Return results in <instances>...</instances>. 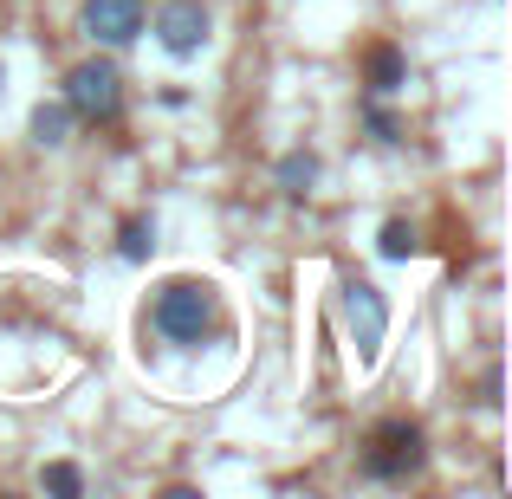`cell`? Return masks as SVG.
Instances as JSON below:
<instances>
[{
    "instance_id": "obj_1",
    "label": "cell",
    "mask_w": 512,
    "mask_h": 499,
    "mask_svg": "<svg viewBox=\"0 0 512 499\" xmlns=\"http://www.w3.org/2000/svg\"><path fill=\"white\" fill-rule=\"evenodd\" d=\"M150 325L169 337V344H201L214 325H221V305H214L208 279H163L150 305Z\"/></svg>"
},
{
    "instance_id": "obj_2",
    "label": "cell",
    "mask_w": 512,
    "mask_h": 499,
    "mask_svg": "<svg viewBox=\"0 0 512 499\" xmlns=\"http://www.w3.org/2000/svg\"><path fill=\"white\" fill-rule=\"evenodd\" d=\"M338 312H344L350 344H357V370H376V357H383V344H389V299L370 286V279H344Z\"/></svg>"
},
{
    "instance_id": "obj_3",
    "label": "cell",
    "mask_w": 512,
    "mask_h": 499,
    "mask_svg": "<svg viewBox=\"0 0 512 499\" xmlns=\"http://www.w3.org/2000/svg\"><path fill=\"white\" fill-rule=\"evenodd\" d=\"M428 461V435L415 422H383L370 435V448H363V474L370 480H389V487H402V480H415Z\"/></svg>"
},
{
    "instance_id": "obj_4",
    "label": "cell",
    "mask_w": 512,
    "mask_h": 499,
    "mask_svg": "<svg viewBox=\"0 0 512 499\" xmlns=\"http://www.w3.org/2000/svg\"><path fill=\"white\" fill-rule=\"evenodd\" d=\"M65 111L85 117V124H111L124 111V72L111 59H85L65 72Z\"/></svg>"
},
{
    "instance_id": "obj_5",
    "label": "cell",
    "mask_w": 512,
    "mask_h": 499,
    "mask_svg": "<svg viewBox=\"0 0 512 499\" xmlns=\"http://www.w3.org/2000/svg\"><path fill=\"white\" fill-rule=\"evenodd\" d=\"M214 20L201 0H169V7H156V46L169 52V59H195L201 46H208Z\"/></svg>"
},
{
    "instance_id": "obj_6",
    "label": "cell",
    "mask_w": 512,
    "mask_h": 499,
    "mask_svg": "<svg viewBox=\"0 0 512 499\" xmlns=\"http://www.w3.org/2000/svg\"><path fill=\"white\" fill-rule=\"evenodd\" d=\"M78 26H85L98 46H130V39L143 33V0H85Z\"/></svg>"
},
{
    "instance_id": "obj_7",
    "label": "cell",
    "mask_w": 512,
    "mask_h": 499,
    "mask_svg": "<svg viewBox=\"0 0 512 499\" xmlns=\"http://www.w3.org/2000/svg\"><path fill=\"white\" fill-rule=\"evenodd\" d=\"M363 85H370V98H396L409 85V59L396 46H370L363 52Z\"/></svg>"
},
{
    "instance_id": "obj_8",
    "label": "cell",
    "mask_w": 512,
    "mask_h": 499,
    "mask_svg": "<svg viewBox=\"0 0 512 499\" xmlns=\"http://www.w3.org/2000/svg\"><path fill=\"white\" fill-rule=\"evenodd\" d=\"M312 182H318V156H312V150L279 156V188H286L292 201H305V195H312Z\"/></svg>"
},
{
    "instance_id": "obj_9",
    "label": "cell",
    "mask_w": 512,
    "mask_h": 499,
    "mask_svg": "<svg viewBox=\"0 0 512 499\" xmlns=\"http://www.w3.org/2000/svg\"><path fill=\"white\" fill-rule=\"evenodd\" d=\"M150 247H156V221H150V214H130V221L117 227V253H124L130 266H143V260H150Z\"/></svg>"
},
{
    "instance_id": "obj_10",
    "label": "cell",
    "mask_w": 512,
    "mask_h": 499,
    "mask_svg": "<svg viewBox=\"0 0 512 499\" xmlns=\"http://www.w3.org/2000/svg\"><path fill=\"white\" fill-rule=\"evenodd\" d=\"M376 253L402 266V260H415V253H422V240H415V227L396 214V221H383V234H376Z\"/></svg>"
},
{
    "instance_id": "obj_11",
    "label": "cell",
    "mask_w": 512,
    "mask_h": 499,
    "mask_svg": "<svg viewBox=\"0 0 512 499\" xmlns=\"http://www.w3.org/2000/svg\"><path fill=\"white\" fill-rule=\"evenodd\" d=\"M65 130H72V111H65V98H59V104H33V143L59 150Z\"/></svg>"
},
{
    "instance_id": "obj_12",
    "label": "cell",
    "mask_w": 512,
    "mask_h": 499,
    "mask_svg": "<svg viewBox=\"0 0 512 499\" xmlns=\"http://www.w3.org/2000/svg\"><path fill=\"white\" fill-rule=\"evenodd\" d=\"M39 487L59 493V499H78V493H85V474H78L72 461H52V467H39Z\"/></svg>"
},
{
    "instance_id": "obj_13",
    "label": "cell",
    "mask_w": 512,
    "mask_h": 499,
    "mask_svg": "<svg viewBox=\"0 0 512 499\" xmlns=\"http://www.w3.org/2000/svg\"><path fill=\"white\" fill-rule=\"evenodd\" d=\"M363 124H370L376 143H402V124H396V111H389L383 98H363Z\"/></svg>"
}]
</instances>
